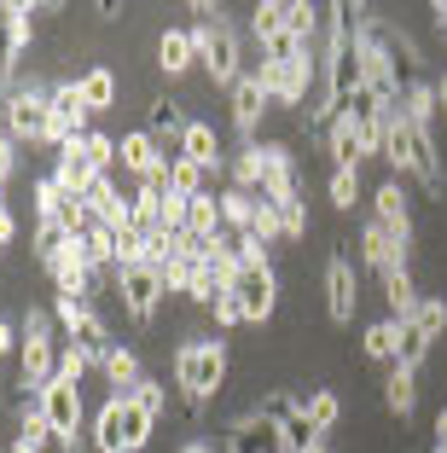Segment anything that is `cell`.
I'll use <instances>...</instances> for the list:
<instances>
[{
    "label": "cell",
    "mask_w": 447,
    "mask_h": 453,
    "mask_svg": "<svg viewBox=\"0 0 447 453\" xmlns=\"http://www.w3.org/2000/svg\"><path fill=\"white\" fill-rule=\"evenodd\" d=\"M227 384V343L221 337H186L174 349V389L186 395V407H204L210 395H221Z\"/></svg>",
    "instance_id": "cell-1"
},
{
    "label": "cell",
    "mask_w": 447,
    "mask_h": 453,
    "mask_svg": "<svg viewBox=\"0 0 447 453\" xmlns=\"http://www.w3.org/2000/svg\"><path fill=\"white\" fill-rule=\"evenodd\" d=\"M81 134H93V111L81 105L76 81H53V134H47V146H76Z\"/></svg>",
    "instance_id": "cell-12"
},
{
    "label": "cell",
    "mask_w": 447,
    "mask_h": 453,
    "mask_svg": "<svg viewBox=\"0 0 447 453\" xmlns=\"http://www.w3.org/2000/svg\"><path fill=\"white\" fill-rule=\"evenodd\" d=\"M12 349H18V326L0 314V355H12Z\"/></svg>",
    "instance_id": "cell-52"
},
{
    "label": "cell",
    "mask_w": 447,
    "mask_h": 453,
    "mask_svg": "<svg viewBox=\"0 0 447 453\" xmlns=\"http://www.w3.org/2000/svg\"><path fill=\"white\" fill-rule=\"evenodd\" d=\"M233 296L244 303V320H274V308H279V273L267 256H256V262H238L233 273Z\"/></svg>",
    "instance_id": "cell-8"
},
{
    "label": "cell",
    "mask_w": 447,
    "mask_h": 453,
    "mask_svg": "<svg viewBox=\"0 0 447 453\" xmlns=\"http://www.w3.org/2000/svg\"><path fill=\"white\" fill-rule=\"evenodd\" d=\"M274 210H279L285 239H308V203H303V198H285V203H274Z\"/></svg>",
    "instance_id": "cell-45"
},
{
    "label": "cell",
    "mask_w": 447,
    "mask_h": 453,
    "mask_svg": "<svg viewBox=\"0 0 447 453\" xmlns=\"http://www.w3.org/2000/svg\"><path fill=\"white\" fill-rule=\"evenodd\" d=\"M262 198H267V203L303 198V174H297V157H290V146H279V140H267V180H262Z\"/></svg>",
    "instance_id": "cell-15"
},
{
    "label": "cell",
    "mask_w": 447,
    "mask_h": 453,
    "mask_svg": "<svg viewBox=\"0 0 447 453\" xmlns=\"http://www.w3.org/2000/svg\"><path fill=\"white\" fill-rule=\"evenodd\" d=\"M88 366H93V360L81 355L76 343H65V349H58V372H53V378H65V384H76V389H81V378H88Z\"/></svg>",
    "instance_id": "cell-47"
},
{
    "label": "cell",
    "mask_w": 447,
    "mask_h": 453,
    "mask_svg": "<svg viewBox=\"0 0 447 453\" xmlns=\"http://www.w3.org/2000/svg\"><path fill=\"white\" fill-rule=\"evenodd\" d=\"M250 239L256 244H262V250H267V244H279V239H285V226H279V210H274V203H256V215H250Z\"/></svg>",
    "instance_id": "cell-43"
},
{
    "label": "cell",
    "mask_w": 447,
    "mask_h": 453,
    "mask_svg": "<svg viewBox=\"0 0 447 453\" xmlns=\"http://www.w3.org/2000/svg\"><path fill=\"white\" fill-rule=\"evenodd\" d=\"M53 180H58L65 192H76V198H88V192H93V180H99V169H93V163L81 157V140H76V146H58Z\"/></svg>",
    "instance_id": "cell-22"
},
{
    "label": "cell",
    "mask_w": 447,
    "mask_h": 453,
    "mask_svg": "<svg viewBox=\"0 0 447 453\" xmlns=\"http://www.w3.org/2000/svg\"><path fill=\"white\" fill-rule=\"evenodd\" d=\"M355 308H360L355 256H349V250H331V262H326V314H331V326H355Z\"/></svg>",
    "instance_id": "cell-10"
},
{
    "label": "cell",
    "mask_w": 447,
    "mask_h": 453,
    "mask_svg": "<svg viewBox=\"0 0 447 453\" xmlns=\"http://www.w3.org/2000/svg\"><path fill=\"white\" fill-rule=\"evenodd\" d=\"M76 94H81V105H88L93 117L111 111V105H117V70H111V65H88L76 76Z\"/></svg>",
    "instance_id": "cell-26"
},
{
    "label": "cell",
    "mask_w": 447,
    "mask_h": 453,
    "mask_svg": "<svg viewBox=\"0 0 447 453\" xmlns=\"http://www.w3.org/2000/svg\"><path fill=\"white\" fill-rule=\"evenodd\" d=\"M233 128L244 134V140H256V128H262V117H267V105H274V99H267V88L262 81H256V70H244V76L233 81Z\"/></svg>",
    "instance_id": "cell-14"
},
{
    "label": "cell",
    "mask_w": 447,
    "mask_h": 453,
    "mask_svg": "<svg viewBox=\"0 0 447 453\" xmlns=\"http://www.w3.org/2000/svg\"><path fill=\"white\" fill-rule=\"evenodd\" d=\"M383 303H389V320L407 326L412 314H419V285H412V267H395V273H383Z\"/></svg>",
    "instance_id": "cell-23"
},
{
    "label": "cell",
    "mask_w": 447,
    "mask_h": 453,
    "mask_svg": "<svg viewBox=\"0 0 447 453\" xmlns=\"http://www.w3.org/2000/svg\"><path fill=\"white\" fill-rule=\"evenodd\" d=\"M181 453H215V448H210L204 436H192V441H181Z\"/></svg>",
    "instance_id": "cell-55"
},
{
    "label": "cell",
    "mask_w": 447,
    "mask_h": 453,
    "mask_svg": "<svg viewBox=\"0 0 447 453\" xmlns=\"http://www.w3.org/2000/svg\"><path fill=\"white\" fill-rule=\"evenodd\" d=\"M0 128H6L12 146H47V134H53V88L18 81L12 94L0 99Z\"/></svg>",
    "instance_id": "cell-2"
},
{
    "label": "cell",
    "mask_w": 447,
    "mask_h": 453,
    "mask_svg": "<svg viewBox=\"0 0 447 453\" xmlns=\"http://www.w3.org/2000/svg\"><path fill=\"white\" fill-rule=\"evenodd\" d=\"M163 169H169V192H174V198H197V192H210V174L197 169L192 157H181V151H163Z\"/></svg>",
    "instance_id": "cell-29"
},
{
    "label": "cell",
    "mask_w": 447,
    "mask_h": 453,
    "mask_svg": "<svg viewBox=\"0 0 447 453\" xmlns=\"http://www.w3.org/2000/svg\"><path fill=\"white\" fill-rule=\"evenodd\" d=\"M99 372L111 378V389H117V395H128V389H134V384L145 378V372H140V355H134L128 343H117V349H111V355L99 360Z\"/></svg>",
    "instance_id": "cell-32"
},
{
    "label": "cell",
    "mask_w": 447,
    "mask_h": 453,
    "mask_svg": "<svg viewBox=\"0 0 447 453\" xmlns=\"http://www.w3.org/2000/svg\"><path fill=\"white\" fill-rule=\"evenodd\" d=\"M58 320H53V308H29L24 326H18V366H24V389H41V384H53L58 372Z\"/></svg>",
    "instance_id": "cell-3"
},
{
    "label": "cell",
    "mask_w": 447,
    "mask_h": 453,
    "mask_svg": "<svg viewBox=\"0 0 447 453\" xmlns=\"http://www.w3.org/2000/svg\"><path fill=\"white\" fill-rule=\"evenodd\" d=\"M117 163H122V174L145 180L151 169H163V146L151 140V128H134V134H122V140H117Z\"/></svg>",
    "instance_id": "cell-18"
},
{
    "label": "cell",
    "mask_w": 447,
    "mask_h": 453,
    "mask_svg": "<svg viewBox=\"0 0 447 453\" xmlns=\"http://www.w3.org/2000/svg\"><path fill=\"white\" fill-rule=\"evenodd\" d=\"M81 157H88L99 174H111V163H117V140H111V134H99V128L81 134Z\"/></svg>",
    "instance_id": "cell-44"
},
{
    "label": "cell",
    "mask_w": 447,
    "mask_h": 453,
    "mask_svg": "<svg viewBox=\"0 0 447 453\" xmlns=\"http://www.w3.org/2000/svg\"><path fill=\"white\" fill-rule=\"evenodd\" d=\"M158 70L163 76H186V70H197V53H192V29H163L158 35Z\"/></svg>",
    "instance_id": "cell-25"
},
{
    "label": "cell",
    "mask_w": 447,
    "mask_h": 453,
    "mask_svg": "<svg viewBox=\"0 0 447 453\" xmlns=\"http://www.w3.org/2000/svg\"><path fill=\"white\" fill-rule=\"evenodd\" d=\"M430 453H447V407H442V413H435V430H430Z\"/></svg>",
    "instance_id": "cell-53"
},
{
    "label": "cell",
    "mask_w": 447,
    "mask_h": 453,
    "mask_svg": "<svg viewBox=\"0 0 447 453\" xmlns=\"http://www.w3.org/2000/svg\"><path fill=\"white\" fill-rule=\"evenodd\" d=\"M128 401L140 407L145 418H163V407H169V384H158V378H140V384L128 389Z\"/></svg>",
    "instance_id": "cell-38"
},
{
    "label": "cell",
    "mask_w": 447,
    "mask_h": 453,
    "mask_svg": "<svg viewBox=\"0 0 447 453\" xmlns=\"http://www.w3.org/2000/svg\"><path fill=\"white\" fill-rule=\"evenodd\" d=\"M12 140H6V134H0V192H6V180H12Z\"/></svg>",
    "instance_id": "cell-50"
},
{
    "label": "cell",
    "mask_w": 447,
    "mask_h": 453,
    "mask_svg": "<svg viewBox=\"0 0 447 453\" xmlns=\"http://www.w3.org/2000/svg\"><path fill=\"white\" fill-rule=\"evenodd\" d=\"M435 99H442V117H447V70L435 76Z\"/></svg>",
    "instance_id": "cell-56"
},
{
    "label": "cell",
    "mask_w": 447,
    "mask_h": 453,
    "mask_svg": "<svg viewBox=\"0 0 447 453\" xmlns=\"http://www.w3.org/2000/svg\"><path fill=\"white\" fill-rule=\"evenodd\" d=\"M360 349H366V360H383V366H395L401 360V326L383 314V320L366 326V337H360Z\"/></svg>",
    "instance_id": "cell-30"
},
{
    "label": "cell",
    "mask_w": 447,
    "mask_h": 453,
    "mask_svg": "<svg viewBox=\"0 0 447 453\" xmlns=\"http://www.w3.org/2000/svg\"><path fill=\"white\" fill-rule=\"evenodd\" d=\"M65 250H70V233H65V226H53V221H35V262H41V267H53Z\"/></svg>",
    "instance_id": "cell-37"
},
{
    "label": "cell",
    "mask_w": 447,
    "mask_h": 453,
    "mask_svg": "<svg viewBox=\"0 0 447 453\" xmlns=\"http://www.w3.org/2000/svg\"><path fill=\"white\" fill-rule=\"evenodd\" d=\"M303 453H326V441H308V448H303Z\"/></svg>",
    "instance_id": "cell-57"
},
{
    "label": "cell",
    "mask_w": 447,
    "mask_h": 453,
    "mask_svg": "<svg viewBox=\"0 0 447 453\" xmlns=\"http://www.w3.org/2000/svg\"><path fill=\"white\" fill-rule=\"evenodd\" d=\"M430 18H435V29L447 35V0H435V6H430Z\"/></svg>",
    "instance_id": "cell-54"
},
{
    "label": "cell",
    "mask_w": 447,
    "mask_h": 453,
    "mask_svg": "<svg viewBox=\"0 0 447 453\" xmlns=\"http://www.w3.org/2000/svg\"><path fill=\"white\" fill-rule=\"evenodd\" d=\"M0 210H6V198H0Z\"/></svg>",
    "instance_id": "cell-58"
},
{
    "label": "cell",
    "mask_w": 447,
    "mask_h": 453,
    "mask_svg": "<svg viewBox=\"0 0 447 453\" xmlns=\"http://www.w3.org/2000/svg\"><path fill=\"white\" fill-rule=\"evenodd\" d=\"M215 203H221V233H250V215H256V203H262V192L227 187V192H215Z\"/></svg>",
    "instance_id": "cell-28"
},
{
    "label": "cell",
    "mask_w": 447,
    "mask_h": 453,
    "mask_svg": "<svg viewBox=\"0 0 447 453\" xmlns=\"http://www.w3.org/2000/svg\"><path fill=\"white\" fill-rule=\"evenodd\" d=\"M47 448H53V430H47V418H41L35 401H24V425H18L12 453H47Z\"/></svg>",
    "instance_id": "cell-35"
},
{
    "label": "cell",
    "mask_w": 447,
    "mask_h": 453,
    "mask_svg": "<svg viewBox=\"0 0 447 453\" xmlns=\"http://www.w3.org/2000/svg\"><path fill=\"white\" fill-rule=\"evenodd\" d=\"M65 198H70V192L58 187L53 174H41V180H35V221H58V210H65Z\"/></svg>",
    "instance_id": "cell-40"
},
{
    "label": "cell",
    "mask_w": 447,
    "mask_h": 453,
    "mask_svg": "<svg viewBox=\"0 0 447 453\" xmlns=\"http://www.w3.org/2000/svg\"><path fill=\"white\" fill-rule=\"evenodd\" d=\"M88 314H93V303H81V296H58V303H53V320H58V332H65V337L76 332Z\"/></svg>",
    "instance_id": "cell-46"
},
{
    "label": "cell",
    "mask_w": 447,
    "mask_h": 453,
    "mask_svg": "<svg viewBox=\"0 0 447 453\" xmlns=\"http://www.w3.org/2000/svg\"><path fill=\"white\" fill-rule=\"evenodd\" d=\"M320 24H326V6H308V0H285V29H290L297 41H308V47H314Z\"/></svg>",
    "instance_id": "cell-36"
},
{
    "label": "cell",
    "mask_w": 447,
    "mask_h": 453,
    "mask_svg": "<svg viewBox=\"0 0 447 453\" xmlns=\"http://www.w3.org/2000/svg\"><path fill=\"white\" fill-rule=\"evenodd\" d=\"M29 401L41 407V418H47V430H53V448L58 453H81V418H88L81 389L65 384V378H53V384L29 389Z\"/></svg>",
    "instance_id": "cell-4"
},
{
    "label": "cell",
    "mask_w": 447,
    "mask_h": 453,
    "mask_svg": "<svg viewBox=\"0 0 447 453\" xmlns=\"http://www.w3.org/2000/svg\"><path fill=\"white\" fill-rule=\"evenodd\" d=\"M210 314H215V326H221V332H233V326H250V320H244V303H238V296H233V291H227V296H221V303H215V308H210Z\"/></svg>",
    "instance_id": "cell-49"
},
{
    "label": "cell",
    "mask_w": 447,
    "mask_h": 453,
    "mask_svg": "<svg viewBox=\"0 0 447 453\" xmlns=\"http://www.w3.org/2000/svg\"><path fill=\"white\" fill-rule=\"evenodd\" d=\"M250 29L262 35V47H267L274 35H285V0H262V6L250 12Z\"/></svg>",
    "instance_id": "cell-41"
},
{
    "label": "cell",
    "mask_w": 447,
    "mask_h": 453,
    "mask_svg": "<svg viewBox=\"0 0 447 453\" xmlns=\"http://www.w3.org/2000/svg\"><path fill=\"white\" fill-rule=\"evenodd\" d=\"M227 453H285V430H279V418L267 407H250L227 430Z\"/></svg>",
    "instance_id": "cell-11"
},
{
    "label": "cell",
    "mask_w": 447,
    "mask_h": 453,
    "mask_svg": "<svg viewBox=\"0 0 447 453\" xmlns=\"http://www.w3.org/2000/svg\"><path fill=\"white\" fill-rule=\"evenodd\" d=\"M262 180H267V140H250V146L233 157V187L262 192Z\"/></svg>",
    "instance_id": "cell-33"
},
{
    "label": "cell",
    "mask_w": 447,
    "mask_h": 453,
    "mask_svg": "<svg viewBox=\"0 0 447 453\" xmlns=\"http://www.w3.org/2000/svg\"><path fill=\"white\" fill-rule=\"evenodd\" d=\"M47 273H53L58 296H81V303H88V296H93V267H88V256L76 250V239H70V250L58 256V262L47 267Z\"/></svg>",
    "instance_id": "cell-20"
},
{
    "label": "cell",
    "mask_w": 447,
    "mask_h": 453,
    "mask_svg": "<svg viewBox=\"0 0 447 453\" xmlns=\"http://www.w3.org/2000/svg\"><path fill=\"white\" fill-rule=\"evenodd\" d=\"M303 413H308V430H314V436H326V430H337L343 401L331 395V389H308V395H303Z\"/></svg>",
    "instance_id": "cell-34"
},
{
    "label": "cell",
    "mask_w": 447,
    "mask_h": 453,
    "mask_svg": "<svg viewBox=\"0 0 447 453\" xmlns=\"http://www.w3.org/2000/svg\"><path fill=\"white\" fill-rule=\"evenodd\" d=\"M407 326H419V332L435 343V337L447 332V296H424V303H419V314H412Z\"/></svg>",
    "instance_id": "cell-39"
},
{
    "label": "cell",
    "mask_w": 447,
    "mask_h": 453,
    "mask_svg": "<svg viewBox=\"0 0 447 453\" xmlns=\"http://www.w3.org/2000/svg\"><path fill=\"white\" fill-rule=\"evenodd\" d=\"M372 221L389 226V239H395V250H401V256L412 250V210H407V187H401L395 174L378 187V198H372Z\"/></svg>",
    "instance_id": "cell-13"
},
{
    "label": "cell",
    "mask_w": 447,
    "mask_h": 453,
    "mask_svg": "<svg viewBox=\"0 0 447 453\" xmlns=\"http://www.w3.org/2000/svg\"><path fill=\"white\" fill-rule=\"evenodd\" d=\"M76 250L88 256L93 273H111V280H117V233H111V226L88 221V226H81V239H76Z\"/></svg>",
    "instance_id": "cell-24"
},
{
    "label": "cell",
    "mask_w": 447,
    "mask_h": 453,
    "mask_svg": "<svg viewBox=\"0 0 447 453\" xmlns=\"http://www.w3.org/2000/svg\"><path fill=\"white\" fill-rule=\"evenodd\" d=\"M192 53H197V70H210L215 88H227L233 94V81L244 76V65H238V29L221 18H210V24H192Z\"/></svg>",
    "instance_id": "cell-5"
},
{
    "label": "cell",
    "mask_w": 447,
    "mask_h": 453,
    "mask_svg": "<svg viewBox=\"0 0 447 453\" xmlns=\"http://www.w3.org/2000/svg\"><path fill=\"white\" fill-rule=\"evenodd\" d=\"M186 233L192 239H221V203H215V192L186 198Z\"/></svg>",
    "instance_id": "cell-31"
},
{
    "label": "cell",
    "mask_w": 447,
    "mask_h": 453,
    "mask_svg": "<svg viewBox=\"0 0 447 453\" xmlns=\"http://www.w3.org/2000/svg\"><path fill=\"white\" fill-rule=\"evenodd\" d=\"M383 407H389L395 418H412V407H419V372L401 366V360H395L389 378H383Z\"/></svg>",
    "instance_id": "cell-27"
},
{
    "label": "cell",
    "mask_w": 447,
    "mask_h": 453,
    "mask_svg": "<svg viewBox=\"0 0 447 453\" xmlns=\"http://www.w3.org/2000/svg\"><path fill=\"white\" fill-rule=\"evenodd\" d=\"M151 425H158V418H145L128 395H111L105 407H99V418H93V441H99V453H140L145 436H151Z\"/></svg>",
    "instance_id": "cell-6"
},
{
    "label": "cell",
    "mask_w": 447,
    "mask_h": 453,
    "mask_svg": "<svg viewBox=\"0 0 447 453\" xmlns=\"http://www.w3.org/2000/svg\"><path fill=\"white\" fill-rule=\"evenodd\" d=\"M256 81L267 88L274 105L297 111V105H308V94L320 88V65H274V58H262V65H256Z\"/></svg>",
    "instance_id": "cell-9"
},
{
    "label": "cell",
    "mask_w": 447,
    "mask_h": 453,
    "mask_svg": "<svg viewBox=\"0 0 447 453\" xmlns=\"http://www.w3.org/2000/svg\"><path fill=\"white\" fill-rule=\"evenodd\" d=\"M12 239H18V215H12V210H0V250H6Z\"/></svg>",
    "instance_id": "cell-51"
},
{
    "label": "cell",
    "mask_w": 447,
    "mask_h": 453,
    "mask_svg": "<svg viewBox=\"0 0 447 453\" xmlns=\"http://www.w3.org/2000/svg\"><path fill=\"white\" fill-rule=\"evenodd\" d=\"M174 151H181V157H192L197 163V169H204V174H215V169H221V140H215V128H210V122H186V134H181V146H174Z\"/></svg>",
    "instance_id": "cell-21"
},
{
    "label": "cell",
    "mask_w": 447,
    "mask_h": 453,
    "mask_svg": "<svg viewBox=\"0 0 447 453\" xmlns=\"http://www.w3.org/2000/svg\"><path fill=\"white\" fill-rule=\"evenodd\" d=\"M163 267H145V262H134V267H117V303H122V314H128L134 326H151L158 320V303H163Z\"/></svg>",
    "instance_id": "cell-7"
},
{
    "label": "cell",
    "mask_w": 447,
    "mask_h": 453,
    "mask_svg": "<svg viewBox=\"0 0 447 453\" xmlns=\"http://www.w3.org/2000/svg\"><path fill=\"white\" fill-rule=\"evenodd\" d=\"M326 151H331V169H360V163H366V146H360V117H355V111L331 117Z\"/></svg>",
    "instance_id": "cell-16"
},
{
    "label": "cell",
    "mask_w": 447,
    "mask_h": 453,
    "mask_svg": "<svg viewBox=\"0 0 447 453\" xmlns=\"http://www.w3.org/2000/svg\"><path fill=\"white\" fill-rule=\"evenodd\" d=\"M326 192H331V203H337V210H355V203H360V169H331Z\"/></svg>",
    "instance_id": "cell-42"
},
{
    "label": "cell",
    "mask_w": 447,
    "mask_h": 453,
    "mask_svg": "<svg viewBox=\"0 0 447 453\" xmlns=\"http://www.w3.org/2000/svg\"><path fill=\"white\" fill-rule=\"evenodd\" d=\"M0 134H6V128H0Z\"/></svg>",
    "instance_id": "cell-59"
},
{
    "label": "cell",
    "mask_w": 447,
    "mask_h": 453,
    "mask_svg": "<svg viewBox=\"0 0 447 453\" xmlns=\"http://www.w3.org/2000/svg\"><path fill=\"white\" fill-rule=\"evenodd\" d=\"M401 117H407L412 128H424V134L435 128V117H442V99H435V76H412V81H401Z\"/></svg>",
    "instance_id": "cell-17"
},
{
    "label": "cell",
    "mask_w": 447,
    "mask_h": 453,
    "mask_svg": "<svg viewBox=\"0 0 447 453\" xmlns=\"http://www.w3.org/2000/svg\"><path fill=\"white\" fill-rule=\"evenodd\" d=\"M424 355H430V337H424L419 326H401V366H412V372H419Z\"/></svg>",
    "instance_id": "cell-48"
},
{
    "label": "cell",
    "mask_w": 447,
    "mask_h": 453,
    "mask_svg": "<svg viewBox=\"0 0 447 453\" xmlns=\"http://www.w3.org/2000/svg\"><path fill=\"white\" fill-rule=\"evenodd\" d=\"M360 267H372V273H395V267H407V256L395 250V239H389V226L383 221H366L360 226Z\"/></svg>",
    "instance_id": "cell-19"
}]
</instances>
